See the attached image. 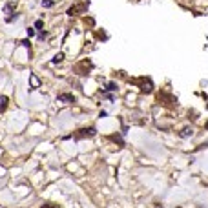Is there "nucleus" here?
Returning <instances> with one entry per match:
<instances>
[{
    "instance_id": "obj_1",
    "label": "nucleus",
    "mask_w": 208,
    "mask_h": 208,
    "mask_svg": "<svg viewBox=\"0 0 208 208\" xmlns=\"http://www.w3.org/2000/svg\"><path fill=\"white\" fill-rule=\"evenodd\" d=\"M88 7H90V0H80V2L77 4V6H73V7L68 9V15L73 17V15H77V13H84Z\"/></svg>"
},
{
    "instance_id": "obj_2",
    "label": "nucleus",
    "mask_w": 208,
    "mask_h": 208,
    "mask_svg": "<svg viewBox=\"0 0 208 208\" xmlns=\"http://www.w3.org/2000/svg\"><path fill=\"white\" fill-rule=\"evenodd\" d=\"M97 133V130L95 128H82V130H79L75 133V139H90V137H93Z\"/></svg>"
},
{
    "instance_id": "obj_3",
    "label": "nucleus",
    "mask_w": 208,
    "mask_h": 208,
    "mask_svg": "<svg viewBox=\"0 0 208 208\" xmlns=\"http://www.w3.org/2000/svg\"><path fill=\"white\" fill-rule=\"evenodd\" d=\"M139 84H141V91H142V93H150V91L153 90V84H151V80H148V79H139Z\"/></svg>"
},
{
    "instance_id": "obj_4",
    "label": "nucleus",
    "mask_w": 208,
    "mask_h": 208,
    "mask_svg": "<svg viewBox=\"0 0 208 208\" xmlns=\"http://www.w3.org/2000/svg\"><path fill=\"white\" fill-rule=\"evenodd\" d=\"M59 102H64V104L75 102V97H73L71 93H62V95H59Z\"/></svg>"
},
{
    "instance_id": "obj_5",
    "label": "nucleus",
    "mask_w": 208,
    "mask_h": 208,
    "mask_svg": "<svg viewBox=\"0 0 208 208\" xmlns=\"http://www.w3.org/2000/svg\"><path fill=\"white\" fill-rule=\"evenodd\" d=\"M29 82H31V90H37V88H40V80L37 75H29Z\"/></svg>"
},
{
    "instance_id": "obj_6",
    "label": "nucleus",
    "mask_w": 208,
    "mask_h": 208,
    "mask_svg": "<svg viewBox=\"0 0 208 208\" xmlns=\"http://www.w3.org/2000/svg\"><path fill=\"white\" fill-rule=\"evenodd\" d=\"M192 135H194V130H192V128H183V131H181V137H183V139L192 137Z\"/></svg>"
},
{
    "instance_id": "obj_7",
    "label": "nucleus",
    "mask_w": 208,
    "mask_h": 208,
    "mask_svg": "<svg viewBox=\"0 0 208 208\" xmlns=\"http://www.w3.org/2000/svg\"><path fill=\"white\" fill-rule=\"evenodd\" d=\"M6 108H7V97L2 95V97H0V112H4Z\"/></svg>"
},
{
    "instance_id": "obj_8",
    "label": "nucleus",
    "mask_w": 208,
    "mask_h": 208,
    "mask_svg": "<svg viewBox=\"0 0 208 208\" xmlns=\"http://www.w3.org/2000/svg\"><path fill=\"white\" fill-rule=\"evenodd\" d=\"M62 59H64V55H62V53H57V55L53 57V62H55V64H57V62H62Z\"/></svg>"
},
{
    "instance_id": "obj_9",
    "label": "nucleus",
    "mask_w": 208,
    "mask_h": 208,
    "mask_svg": "<svg viewBox=\"0 0 208 208\" xmlns=\"http://www.w3.org/2000/svg\"><path fill=\"white\" fill-rule=\"evenodd\" d=\"M109 139H112V141H115V142H119V144H120V146H122V144H124V142H122V139H120L119 135H112V137H109Z\"/></svg>"
},
{
    "instance_id": "obj_10",
    "label": "nucleus",
    "mask_w": 208,
    "mask_h": 208,
    "mask_svg": "<svg viewBox=\"0 0 208 208\" xmlns=\"http://www.w3.org/2000/svg\"><path fill=\"white\" fill-rule=\"evenodd\" d=\"M42 6L44 7H51L53 6V0H42Z\"/></svg>"
},
{
    "instance_id": "obj_11",
    "label": "nucleus",
    "mask_w": 208,
    "mask_h": 208,
    "mask_svg": "<svg viewBox=\"0 0 208 208\" xmlns=\"http://www.w3.org/2000/svg\"><path fill=\"white\" fill-rule=\"evenodd\" d=\"M106 90H109V91H115V90H117V86H115L113 82H109V84H108V88H106Z\"/></svg>"
},
{
    "instance_id": "obj_12",
    "label": "nucleus",
    "mask_w": 208,
    "mask_h": 208,
    "mask_svg": "<svg viewBox=\"0 0 208 208\" xmlns=\"http://www.w3.org/2000/svg\"><path fill=\"white\" fill-rule=\"evenodd\" d=\"M42 26H44L42 20H37V22H35V28H37V29H42Z\"/></svg>"
},
{
    "instance_id": "obj_13",
    "label": "nucleus",
    "mask_w": 208,
    "mask_h": 208,
    "mask_svg": "<svg viewBox=\"0 0 208 208\" xmlns=\"http://www.w3.org/2000/svg\"><path fill=\"white\" fill-rule=\"evenodd\" d=\"M20 44H22V46H24V48H29V46H31V42H29V40H22Z\"/></svg>"
},
{
    "instance_id": "obj_14",
    "label": "nucleus",
    "mask_w": 208,
    "mask_h": 208,
    "mask_svg": "<svg viewBox=\"0 0 208 208\" xmlns=\"http://www.w3.org/2000/svg\"><path fill=\"white\" fill-rule=\"evenodd\" d=\"M40 208H57V206H55V204H51V203H48V204H42Z\"/></svg>"
},
{
    "instance_id": "obj_15",
    "label": "nucleus",
    "mask_w": 208,
    "mask_h": 208,
    "mask_svg": "<svg viewBox=\"0 0 208 208\" xmlns=\"http://www.w3.org/2000/svg\"><path fill=\"white\" fill-rule=\"evenodd\" d=\"M28 35H29V37H33V35H35V29L29 28V29H28Z\"/></svg>"
},
{
    "instance_id": "obj_16",
    "label": "nucleus",
    "mask_w": 208,
    "mask_h": 208,
    "mask_svg": "<svg viewBox=\"0 0 208 208\" xmlns=\"http://www.w3.org/2000/svg\"><path fill=\"white\" fill-rule=\"evenodd\" d=\"M46 35H48V33H46V31H40V33H38V38H44V37H46Z\"/></svg>"
},
{
    "instance_id": "obj_17",
    "label": "nucleus",
    "mask_w": 208,
    "mask_h": 208,
    "mask_svg": "<svg viewBox=\"0 0 208 208\" xmlns=\"http://www.w3.org/2000/svg\"><path fill=\"white\" fill-rule=\"evenodd\" d=\"M206 128H208V122H206Z\"/></svg>"
}]
</instances>
